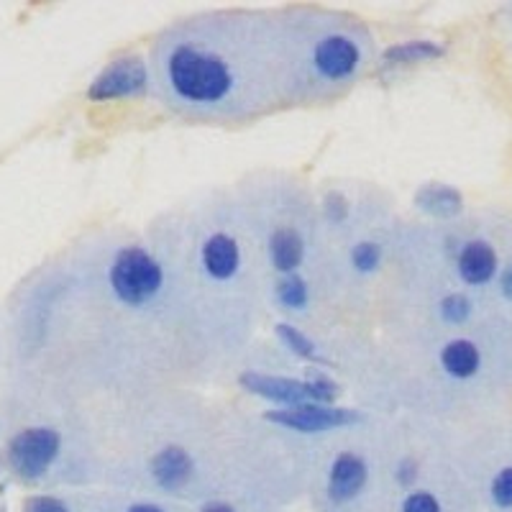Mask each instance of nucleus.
<instances>
[{"mask_svg": "<svg viewBox=\"0 0 512 512\" xmlns=\"http://www.w3.org/2000/svg\"><path fill=\"white\" fill-rule=\"evenodd\" d=\"M149 77V93L195 123L236 126L287 108L280 31L274 11L264 8H218L172 21L152 41Z\"/></svg>", "mask_w": 512, "mask_h": 512, "instance_id": "f257e3e1", "label": "nucleus"}, {"mask_svg": "<svg viewBox=\"0 0 512 512\" xmlns=\"http://www.w3.org/2000/svg\"><path fill=\"white\" fill-rule=\"evenodd\" d=\"M274 18L287 108L331 103L372 67L374 39L361 18L320 6L282 8Z\"/></svg>", "mask_w": 512, "mask_h": 512, "instance_id": "f03ea898", "label": "nucleus"}, {"mask_svg": "<svg viewBox=\"0 0 512 512\" xmlns=\"http://www.w3.org/2000/svg\"><path fill=\"white\" fill-rule=\"evenodd\" d=\"M244 218H210L185 236V256L175 262V274L190 277L198 292H236L249 282V249Z\"/></svg>", "mask_w": 512, "mask_h": 512, "instance_id": "7ed1b4c3", "label": "nucleus"}, {"mask_svg": "<svg viewBox=\"0 0 512 512\" xmlns=\"http://www.w3.org/2000/svg\"><path fill=\"white\" fill-rule=\"evenodd\" d=\"M105 297L134 313H154L169 292V274L152 246L136 239L116 241L103 262Z\"/></svg>", "mask_w": 512, "mask_h": 512, "instance_id": "20e7f679", "label": "nucleus"}, {"mask_svg": "<svg viewBox=\"0 0 512 512\" xmlns=\"http://www.w3.org/2000/svg\"><path fill=\"white\" fill-rule=\"evenodd\" d=\"M251 231H254L256 249H262L264 262L272 269V277L300 272L308 262L315 226L310 223L303 195L300 198L295 195L290 205L282 203L280 216L272 213V216L254 218Z\"/></svg>", "mask_w": 512, "mask_h": 512, "instance_id": "39448f33", "label": "nucleus"}, {"mask_svg": "<svg viewBox=\"0 0 512 512\" xmlns=\"http://www.w3.org/2000/svg\"><path fill=\"white\" fill-rule=\"evenodd\" d=\"M64 433L57 425L31 423L6 441V466L16 479L39 484L64 456Z\"/></svg>", "mask_w": 512, "mask_h": 512, "instance_id": "423d86ee", "label": "nucleus"}, {"mask_svg": "<svg viewBox=\"0 0 512 512\" xmlns=\"http://www.w3.org/2000/svg\"><path fill=\"white\" fill-rule=\"evenodd\" d=\"M374 466L361 448L344 446L333 451L323 474V495L333 507H346L367 495Z\"/></svg>", "mask_w": 512, "mask_h": 512, "instance_id": "0eeeda50", "label": "nucleus"}, {"mask_svg": "<svg viewBox=\"0 0 512 512\" xmlns=\"http://www.w3.org/2000/svg\"><path fill=\"white\" fill-rule=\"evenodd\" d=\"M269 425H277L282 431L300 433V436H320V433L349 431L367 423V415L354 408H338V405H300V408H274L264 413Z\"/></svg>", "mask_w": 512, "mask_h": 512, "instance_id": "6e6552de", "label": "nucleus"}, {"mask_svg": "<svg viewBox=\"0 0 512 512\" xmlns=\"http://www.w3.org/2000/svg\"><path fill=\"white\" fill-rule=\"evenodd\" d=\"M152 90L149 62L141 54H121L108 62L88 85V100L111 103V100L141 98Z\"/></svg>", "mask_w": 512, "mask_h": 512, "instance_id": "1a4fd4ad", "label": "nucleus"}, {"mask_svg": "<svg viewBox=\"0 0 512 512\" xmlns=\"http://www.w3.org/2000/svg\"><path fill=\"white\" fill-rule=\"evenodd\" d=\"M146 474L154 482V487L177 495L198 479V456L182 441H164L146 456Z\"/></svg>", "mask_w": 512, "mask_h": 512, "instance_id": "9d476101", "label": "nucleus"}, {"mask_svg": "<svg viewBox=\"0 0 512 512\" xmlns=\"http://www.w3.org/2000/svg\"><path fill=\"white\" fill-rule=\"evenodd\" d=\"M241 390L249 395L262 397L272 402L274 408H300V405H315L310 387L303 377H292V374L280 372H264V369H249L239 374Z\"/></svg>", "mask_w": 512, "mask_h": 512, "instance_id": "9b49d317", "label": "nucleus"}, {"mask_svg": "<svg viewBox=\"0 0 512 512\" xmlns=\"http://www.w3.org/2000/svg\"><path fill=\"white\" fill-rule=\"evenodd\" d=\"M454 264L459 280L466 287H484L500 274V254L482 236L459 244V249L454 251Z\"/></svg>", "mask_w": 512, "mask_h": 512, "instance_id": "f8f14e48", "label": "nucleus"}, {"mask_svg": "<svg viewBox=\"0 0 512 512\" xmlns=\"http://www.w3.org/2000/svg\"><path fill=\"white\" fill-rule=\"evenodd\" d=\"M269 297H272L274 308L280 310L282 315H290V318H305V315H310L315 303L313 285H310L303 272L272 277Z\"/></svg>", "mask_w": 512, "mask_h": 512, "instance_id": "ddd939ff", "label": "nucleus"}, {"mask_svg": "<svg viewBox=\"0 0 512 512\" xmlns=\"http://www.w3.org/2000/svg\"><path fill=\"white\" fill-rule=\"evenodd\" d=\"M438 367L448 379L469 382L482 372V349L472 338H451L438 351Z\"/></svg>", "mask_w": 512, "mask_h": 512, "instance_id": "4468645a", "label": "nucleus"}, {"mask_svg": "<svg viewBox=\"0 0 512 512\" xmlns=\"http://www.w3.org/2000/svg\"><path fill=\"white\" fill-rule=\"evenodd\" d=\"M415 208L438 221H451V218L461 216L464 198L456 187L443 185V182H428L415 192Z\"/></svg>", "mask_w": 512, "mask_h": 512, "instance_id": "2eb2a0df", "label": "nucleus"}, {"mask_svg": "<svg viewBox=\"0 0 512 512\" xmlns=\"http://www.w3.org/2000/svg\"><path fill=\"white\" fill-rule=\"evenodd\" d=\"M443 54H446V47L438 44V41L410 39L384 49L379 54V62H382V67H408V64L433 62V59H441Z\"/></svg>", "mask_w": 512, "mask_h": 512, "instance_id": "dca6fc26", "label": "nucleus"}, {"mask_svg": "<svg viewBox=\"0 0 512 512\" xmlns=\"http://www.w3.org/2000/svg\"><path fill=\"white\" fill-rule=\"evenodd\" d=\"M274 336L287 349V354L295 356L297 361H305L308 367H328V359L323 356V351L318 349L315 338H310L308 333L303 331L295 323H287V320H280L274 323Z\"/></svg>", "mask_w": 512, "mask_h": 512, "instance_id": "f3484780", "label": "nucleus"}, {"mask_svg": "<svg viewBox=\"0 0 512 512\" xmlns=\"http://www.w3.org/2000/svg\"><path fill=\"white\" fill-rule=\"evenodd\" d=\"M346 264H349L351 277L372 280L384 264V244L374 236H361V239L351 241L349 251H346Z\"/></svg>", "mask_w": 512, "mask_h": 512, "instance_id": "a211bd4d", "label": "nucleus"}, {"mask_svg": "<svg viewBox=\"0 0 512 512\" xmlns=\"http://www.w3.org/2000/svg\"><path fill=\"white\" fill-rule=\"evenodd\" d=\"M320 218L333 228H346L354 221V203L341 190H328L320 198Z\"/></svg>", "mask_w": 512, "mask_h": 512, "instance_id": "6ab92c4d", "label": "nucleus"}, {"mask_svg": "<svg viewBox=\"0 0 512 512\" xmlns=\"http://www.w3.org/2000/svg\"><path fill=\"white\" fill-rule=\"evenodd\" d=\"M436 310L438 318H441L443 323H448V326H464V323L472 320L474 303L466 292H446V295L438 300Z\"/></svg>", "mask_w": 512, "mask_h": 512, "instance_id": "aec40b11", "label": "nucleus"}, {"mask_svg": "<svg viewBox=\"0 0 512 512\" xmlns=\"http://www.w3.org/2000/svg\"><path fill=\"white\" fill-rule=\"evenodd\" d=\"M390 477L397 487L410 492V489H415V484L420 479V459H415L410 454L395 456V459H390Z\"/></svg>", "mask_w": 512, "mask_h": 512, "instance_id": "412c9836", "label": "nucleus"}, {"mask_svg": "<svg viewBox=\"0 0 512 512\" xmlns=\"http://www.w3.org/2000/svg\"><path fill=\"white\" fill-rule=\"evenodd\" d=\"M397 512H443V505L436 492L425 487H415L402 497Z\"/></svg>", "mask_w": 512, "mask_h": 512, "instance_id": "4be33fe9", "label": "nucleus"}, {"mask_svg": "<svg viewBox=\"0 0 512 512\" xmlns=\"http://www.w3.org/2000/svg\"><path fill=\"white\" fill-rule=\"evenodd\" d=\"M489 500L502 510H512V466H502L489 482Z\"/></svg>", "mask_w": 512, "mask_h": 512, "instance_id": "5701e85b", "label": "nucleus"}, {"mask_svg": "<svg viewBox=\"0 0 512 512\" xmlns=\"http://www.w3.org/2000/svg\"><path fill=\"white\" fill-rule=\"evenodd\" d=\"M24 512H72V507L57 495H34L26 497Z\"/></svg>", "mask_w": 512, "mask_h": 512, "instance_id": "b1692460", "label": "nucleus"}, {"mask_svg": "<svg viewBox=\"0 0 512 512\" xmlns=\"http://www.w3.org/2000/svg\"><path fill=\"white\" fill-rule=\"evenodd\" d=\"M198 512H239V507L233 505L231 500H205L198 507Z\"/></svg>", "mask_w": 512, "mask_h": 512, "instance_id": "393cba45", "label": "nucleus"}, {"mask_svg": "<svg viewBox=\"0 0 512 512\" xmlns=\"http://www.w3.org/2000/svg\"><path fill=\"white\" fill-rule=\"evenodd\" d=\"M126 512H169L162 502L154 500H136L126 507Z\"/></svg>", "mask_w": 512, "mask_h": 512, "instance_id": "a878e982", "label": "nucleus"}, {"mask_svg": "<svg viewBox=\"0 0 512 512\" xmlns=\"http://www.w3.org/2000/svg\"><path fill=\"white\" fill-rule=\"evenodd\" d=\"M497 280H500V292L505 300H510L512 303V262L507 264V267H502V272L497 274Z\"/></svg>", "mask_w": 512, "mask_h": 512, "instance_id": "bb28decb", "label": "nucleus"}]
</instances>
